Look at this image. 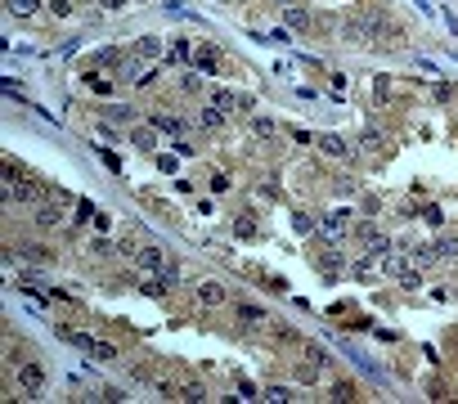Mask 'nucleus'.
Segmentation results:
<instances>
[{"label": "nucleus", "mask_w": 458, "mask_h": 404, "mask_svg": "<svg viewBox=\"0 0 458 404\" xmlns=\"http://www.w3.org/2000/svg\"><path fill=\"white\" fill-rule=\"evenodd\" d=\"M0 193H5V202H32V207H41V185H36L32 176H18V180H9V185H0Z\"/></svg>", "instance_id": "1"}, {"label": "nucleus", "mask_w": 458, "mask_h": 404, "mask_svg": "<svg viewBox=\"0 0 458 404\" xmlns=\"http://www.w3.org/2000/svg\"><path fill=\"white\" fill-rule=\"evenodd\" d=\"M14 382H18V391H28V396H36V391L45 386V369L36 364V355H32V360H23L18 369H14Z\"/></svg>", "instance_id": "2"}, {"label": "nucleus", "mask_w": 458, "mask_h": 404, "mask_svg": "<svg viewBox=\"0 0 458 404\" xmlns=\"http://www.w3.org/2000/svg\"><path fill=\"white\" fill-rule=\"evenodd\" d=\"M117 81H131V85H148V81H153V68H148L144 59H121V68H117Z\"/></svg>", "instance_id": "3"}, {"label": "nucleus", "mask_w": 458, "mask_h": 404, "mask_svg": "<svg viewBox=\"0 0 458 404\" xmlns=\"http://www.w3.org/2000/svg\"><path fill=\"white\" fill-rule=\"evenodd\" d=\"M135 265H140V274H162L171 261L162 256V247H140L135 252Z\"/></svg>", "instance_id": "4"}, {"label": "nucleus", "mask_w": 458, "mask_h": 404, "mask_svg": "<svg viewBox=\"0 0 458 404\" xmlns=\"http://www.w3.org/2000/svg\"><path fill=\"white\" fill-rule=\"evenodd\" d=\"M220 63H225V54H220L216 45L203 41V45L193 50V68H198V72H220Z\"/></svg>", "instance_id": "5"}, {"label": "nucleus", "mask_w": 458, "mask_h": 404, "mask_svg": "<svg viewBox=\"0 0 458 404\" xmlns=\"http://www.w3.org/2000/svg\"><path fill=\"white\" fill-rule=\"evenodd\" d=\"M32 220H36L41 229H59V225L68 220V216H64V202H41V207H36V216H32Z\"/></svg>", "instance_id": "6"}, {"label": "nucleus", "mask_w": 458, "mask_h": 404, "mask_svg": "<svg viewBox=\"0 0 458 404\" xmlns=\"http://www.w3.org/2000/svg\"><path fill=\"white\" fill-rule=\"evenodd\" d=\"M319 229H324L328 238H342L346 229H351V212H342V207H337V212H328L324 220H319Z\"/></svg>", "instance_id": "7"}, {"label": "nucleus", "mask_w": 458, "mask_h": 404, "mask_svg": "<svg viewBox=\"0 0 458 404\" xmlns=\"http://www.w3.org/2000/svg\"><path fill=\"white\" fill-rule=\"evenodd\" d=\"M283 27L288 32H311V14L301 5H283Z\"/></svg>", "instance_id": "8"}, {"label": "nucleus", "mask_w": 458, "mask_h": 404, "mask_svg": "<svg viewBox=\"0 0 458 404\" xmlns=\"http://www.w3.org/2000/svg\"><path fill=\"white\" fill-rule=\"evenodd\" d=\"M131 144H135L140 153H153V149H157V130H153V126H140V121H135V126H131Z\"/></svg>", "instance_id": "9"}, {"label": "nucleus", "mask_w": 458, "mask_h": 404, "mask_svg": "<svg viewBox=\"0 0 458 404\" xmlns=\"http://www.w3.org/2000/svg\"><path fill=\"white\" fill-rule=\"evenodd\" d=\"M239 324H243V328H265V324H270V314L261 310V305L243 301V305H239Z\"/></svg>", "instance_id": "10"}, {"label": "nucleus", "mask_w": 458, "mask_h": 404, "mask_svg": "<svg viewBox=\"0 0 458 404\" xmlns=\"http://www.w3.org/2000/svg\"><path fill=\"white\" fill-rule=\"evenodd\" d=\"M207 104H216L220 113H243V94H234V90H212Z\"/></svg>", "instance_id": "11"}, {"label": "nucleus", "mask_w": 458, "mask_h": 404, "mask_svg": "<svg viewBox=\"0 0 458 404\" xmlns=\"http://www.w3.org/2000/svg\"><path fill=\"white\" fill-rule=\"evenodd\" d=\"M135 59H144V63L162 59V41H157V36H140V41H135Z\"/></svg>", "instance_id": "12"}, {"label": "nucleus", "mask_w": 458, "mask_h": 404, "mask_svg": "<svg viewBox=\"0 0 458 404\" xmlns=\"http://www.w3.org/2000/svg\"><path fill=\"white\" fill-rule=\"evenodd\" d=\"M198 126H203V130H220V126H225V113H220L216 104H203V108H198Z\"/></svg>", "instance_id": "13"}, {"label": "nucleus", "mask_w": 458, "mask_h": 404, "mask_svg": "<svg viewBox=\"0 0 458 404\" xmlns=\"http://www.w3.org/2000/svg\"><path fill=\"white\" fill-rule=\"evenodd\" d=\"M23 261H36V265H54V252L45 247V243H28V247H18Z\"/></svg>", "instance_id": "14"}, {"label": "nucleus", "mask_w": 458, "mask_h": 404, "mask_svg": "<svg viewBox=\"0 0 458 404\" xmlns=\"http://www.w3.org/2000/svg\"><path fill=\"white\" fill-rule=\"evenodd\" d=\"M198 301L203 305H220L225 301V288H220L216 278H203V283H198Z\"/></svg>", "instance_id": "15"}, {"label": "nucleus", "mask_w": 458, "mask_h": 404, "mask_svg": "<svg viewBox=\"0 0 458 404\" xmlns=\"http://www.w3.org/2000/svg\"><path fill=\"white\" fill-rule=\"evenodd\" d=\"M319 149H324L328 157H351V144H346L342 135H324V140H319Z\"/></svg>", "instance_id": "16"}, {"label": "nucleus", "mask_w": 458, "mask_h": 404, "mask_svg": "<svg viewBox=\"0 0 458 404\" xmlns=\"http://www.w3.org/2000/svg\"><path fill=\"white\" fill-rule=\"evenodd\" d=\"M409 261L427 269V265H436V261H440V252H436V247H427V243H418V247L409 252Z\"/></svg>", "instance_id": "17"}, {"label": "nucleus", "mask_w": 458, "mask_h": 404, "mask_svg": "<svg viewBox=\"0 0 458 404\" xmlns=\"http://www.w3.org/2000/svg\"><path fill=\"white\" fill-rule=\"evenodd\" d=\"M5 9H9L14 18H32L36 9H41V0H5Z\"/></svg>", "instance_id": "18"}, {"label": "nucleus", "mask_w": 458, "mask_h": 404, "mask_svg": "<svg viewBox=\"0 0 458 404\" xmlns=\"http://www.w3.org/2000/svg\"><path fill=\"white\" fill-rule=\"evenodd\" d=\"M153 130H162V135H180V130H184V121H180V117H171V113H157V117H153Z\"/></svg>", "instance_id": "19"}, {"label": "nucleus", "mask_w": 458, "mask_h": 404, "mask_svg": "<svg viewBox=\"0 0 458 404\" xmlns=\"http://www.w3.org/2000/svg\"><path fill=\"white\" fill-rule=\"evenodd\" d=\"M301 355H306L311 364H319V369H328V350H324V346H315V341H306V346H301Z\"/></svg>", "instance_id": "20"}, {"label": "nucleus", "mask_w": 458, "mask_h": 404, "mask_svg": "<svg viewBox=\"0 0 458 404\" xmlns=\"http://www.w3.org/2000/svg\"><path fill=\"white\" fill-rule=\"evenodd\" d=\"M252 130L261 135V140H275V135H279V121H275V117H256V121H252Z\"/></svg>", "instance_id": "21"}, {"label": "nucleus", "mask_w": 458, "mask_h": 404, "mask_svg": "<svg viewBox=\"0 0 458 404\" xmlns=\"http://www.w3.org/2000/svg\"><path fill=\"white\" fill-rule=\"evenodd\" d=\"M360 144H364V153H382V149H387V140H382V130H373V126L364 130V140H360Z\"/></svg>", "instance_id": "22"}, {"label": "nucleus", "mask_w": 458, "mask_h": 404, "mask_svg": "<svg viewBox=\"0 0 458 404\" xmlns=\"http://www.w3.org/2000/svg\"><path fill=\"white\" fill-rule=\"evenodd\" d=\"M90 355H95L99 364H113V360H117V346H108V341H95V350H90Z\"/></svg>", "instance_id": "23"}, {"label": "nucleus", "mask_w": 458, "mask_h": 404, "mask_svg": "<svg viewBox=\"0 0 458 404\" xmlns=\"http://www.w3.org/2000/svg\"><path fill=\"white\" fill-rule=\"evenodd\" d=\"M95 68H121V54L117 50H99L95 54Z\"/></svg>", "instance_id": "24"}, {"label": "nucleus", "mask_w": 458, "mask_h": 404, "mask_svg": "<svg viewBox=\"0 0 458 404\" xmlns=\"http://www.w3.org/2000/svg\"><path fill=\"white\" fill-rule=\"evenodd\" d=\"M104 113H108V117H113V121H135V113H131V108H126V104H108V108H104Z\"/></svg>", "instance_id": "25"}, {"label": "nucleus", "mask_w": 458, "mask_h": 404, "mask_svg": "<svg viewBox=\"0 0 458 404\" xmlns=\"http://www.w3.org/2000/svg\"><path fill=\"white\" fill-rule=\"evenodd\" d=\"M157 278H162V283H167V288H176V283H180V265H176V261H171V265H167V269H162V274H157Z\"/></svg>", "instance_id": "26"}, {"label": "nucleus", "mask_w": 458, "mask_h": 404, "mask_svg": "<svg viewBox=\"0 0 458 404\" xmlns=\"http://www.w3.org/2000/svg\"><path fill=\"white\" fill-rule=\"evenodd\" d=\"M117 247H113V243H108V238H95L90 243V256H113Z\"/></svg>", "instance_id": "27"}, {"label": "nucleus", "mask_w": 458, "mask_h": 404, "mask_svg": "<svg viewBox=\"0 0 458 404\" xmlns=\"http://www.w3.org/2000/svg\"><path fill=\"white\" fill-rule=\"evenodd\" d=\"M436 252L445 256V261H450V256H458V238H440V243H436Z\"/></svg>", "instance_id": "28"}, {"label": "nucleus", "mask_w": 458, "mask_h": 404, "mask_svg": "<svg viewBox=\"0 0 458 404\" xmlns=\"http://www.w3.org/2000/svg\"><path fill=\"white\" fill-rule=\"evenodd\" d=\"M234 234H243V238H252V234H256V225H252V220H247V216H239V220H234Z\"/></svg>", "instance_id": "29"}, {"label": "nucleus", "mask_w": 458, "mask_h": 404, "mask_svg": "<svg viewBox=\"0 0 458 404\" xmlns=\"http://www.w3.org/2000/svg\"><path fill=\"white\" fill-rule=\"evenodd\" d=\"M176 59H193V50H189V41H176V45H171V63H176Z\"/></svg>", "instance_id": "30"}, {"label": "nucleus", "mask_w": 458, "mask_h": 404, "mask_svg": "<svg viewBox=\"0 0 458 404\" xmlns=\"http://www.w3.org/2000/svg\"><path fill=\"white\" fill-rule=\"evenodd\" d=\"M265 400H292L288 386H265Z\"/></svg>", "instance_id": "31"}, {"label": "nucleus", "mask_w": 458, "mask_h": 404, "mask_svg": "<svg viewBox=\"0 0 458 404\" xmlns=\"http://www.w3.org/2000/svg\"><path fill=\"white\" fill-rule=\"evenodd\" d=\"M332 400H355V386H346V382H337V386H332Z\"/></svg>", "instance_id": "32"}, {"label": "nucleus", "mask_w": 458, "mask_h": 404, "mask_svg": "<svg viewBox=\"0 0 458 404\" xmlns=\"http://www.w3.org/2000/svg\"><path fill=\"white\" fill-rule=\"evenodd\" d=\"M239 400H256V386L247 382V377H239Z\"/></svg>", "instance_id": "33"}, {"label": "nucleus", "mask_w": 458, "mask_h": 404, "mask_svg": "<svg viewBox=\"0 0 458 404\" xmlns=\"http://www.w3.org/2000/svg\"><path fill=\"white\" fill-rule=\"evenodd\" d=\"M49 9H54L59 18H68V14H72V0H49Z\"/></svg>", "instance_id": "34"}, {"label": "nucleus", "mask_w": 458, "mask_h": 404, "mask_svg": "<svg viewBox=\"0 0 458 404\" xmlns=\"http://www.w3.org/2000/svg\"><path fill=\"white\" fill-rule=\"evenodd\" d=\"M400 283H404V288L414 292V288H423V278H418V274H409V269H404V274H400Z\"/></svg>", "instance_id": "35"}, {"label": "nucleus", "mask_w": 458, "mask_h": 404, "mask_svg": "<svg viewBox=\"0 0 458 404\" xmlns=\"http://www.w3.org/2000/svg\"><path fill=\"white\" fill-rule=\"evenodd\" d=\"M131 0H99V9H108V14H113V9H126Z\"/></svg>", "instance_id": "36"}, {"label": "nucleus", "mask_w": 458, "mask_h": 404, "mask_svg": "<svg viewBox=\"0 0 458 404\" xmlns=\"http://www.w3.org/2000/svg\"><path fill=\"white\" fill-rule=\"evenodd\" d=\"M279 5H296V0H279Z\"/></svg>", "instance_id": "37"}]
</instances>
